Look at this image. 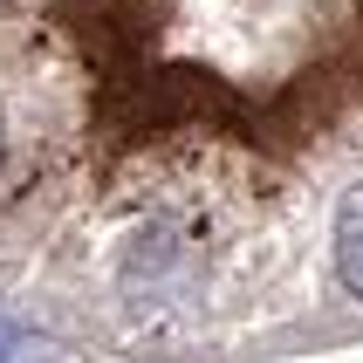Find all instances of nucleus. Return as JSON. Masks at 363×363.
Masks as SVG:
<instances>
[{"instance_id": "1", "label": "nucleus", "mask_w": 363, "mask_h": 363, "mask_svg": "<svg viewBox=\"0 0 363 363\" xmlns=\"http://www.w3.org/2000/svg\"><path fill=\"white\" fill-rule=\"evenodd\" d=\"M329 247H336V274H343V288L363 302V185L343 192L336 226H329Z\"/></svg>"}, {"instance_id": "2", "label": "nucleus", "mask_w": 363, "mask_h": 363, "mask_svg": "<svg viewBox=\"0 0 363 363\" xmlns=\"http://www.w3.org/2000/svg\"><path fill=\"white\" fill-rule=\"evenodd\" d=\"M14 350H21V329H14V323H0V363L14 357Z\"/></svg>"}]
</instances>
